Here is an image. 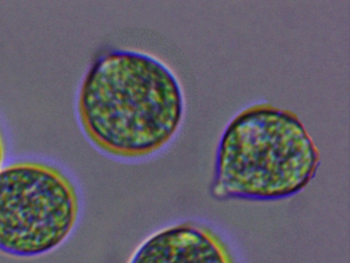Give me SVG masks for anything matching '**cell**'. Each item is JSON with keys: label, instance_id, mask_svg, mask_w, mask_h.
<instances>
[{"label": "cell", "instance_id": "obj_4", "mask_svg": "<svg viewBox=\"0 0 350 263\" xmlns=\"http://www.w3.org/2000/svg\"><path fill=\"white\" fill-rule=\"evenodd\" d=\"M128 263H239L230 242L210 224L185 220L147 236Z\"/></svg>", "mask_w": 350, "mask_h": 263}, {"label": "cell", "instance_id": "obj_2", "mask_svg": "<svg viewBox=\"0 0 350 263\" xmlns=\"http://www.w3.org/2000/svg\"><path fill=\"white\" fill-rule=\"evenodd\" d=\"M319 164L321 152L296 113L257 103L225 127L211 195L218 201L290 199L314 178Z\"/></svg>", "mask_w": 350, "mask_h": 263}, {"label": "cell", "instance_id": "obj_5", "mask_svg": "<svg viewBox=\"0 0 350 263\" xmlns=\"http://www.w3.org/2000/svg\"><path fill=\"white\" fill-rule=\"evenodd\" d=\"M5 155H7V142H5L3 129H1V127H0V170H1V168L3 166Z\"/></svg>", "mask_w": 350, "mask_h": 263}, {"label": "cell", "instance_id": "obj_3", "mask_svg": "<svg viewBox=\"0 0 350 263\" xmlns=\"http://www.w3.org/2000/svg\"><path fill=\"white\" fill-rule=\"evenodd\" d=\"M81 195L54 162L19 158L0 170V252L36 258L65 244L79 225Z\"/></svg>", "mask_w": 350, "mask_h": 263}, {"label": "cell", "instance_id": "obj_1", "mask_svg": "<svg viewBox=\"0 0 350 263\" xmlns=\"http://www.w3.org/2000/svg\"><path fill=\"white\" fill-rule=\"evenodd\" d=\"M184 110L175 72L137 49L102 53L77 92L83 133L100 152L118 160H141L163 149L179 131Z\"/></svg>", "mask_w": 350, "mask_h": 263}]
</instances>
